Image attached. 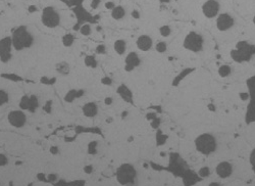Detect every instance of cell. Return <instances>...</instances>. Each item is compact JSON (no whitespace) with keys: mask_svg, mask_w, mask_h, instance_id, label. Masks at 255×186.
I'll return each mask as SVG.
<instances>
[{"mask_svg":"<svg viewBox=\"0 0 255 186\" xmlns=\"http://www.w3.org/2000/svg\"><path fill=\"white\" fill-rule=\"evenodd\" d=\"M41 20L42 24L47 28H56L60 23V17L59 14L56 11L53 7L48 6L45 7L42 11V15H41Z\"/></svg>","mask_w":255,"mask_h":186,"instance_id":"6","label":"cell"},{"mask_svg":"<svg viewBox=\"0 0 255 186\" xmlns=\"http://www.w3.org/2000/svg\"><path fill=\"white\" fill-rule=\"evenodd\" d=\"M253 23H254V24H255V17H253Z\"/></svg>","mask_w":255,"mask_h":186,"instance_id":"48","label":"cell"},{"mask_svg":"<svg viewBox=\"0 0 255 186\" xmlns=\"http://www.w3.org/2000/svg\"><path fill=\"white\" fill-rule=\"evenodd\" d=\"M74 38L71 34H65L62 37V44L65 47H71V45L74 44Z\"/></svg>","mask_w":255,"mask_h":186,"instance_id":"23","label":"cell"},{"mask_svg":"<svg viewBox=\"0 0 255 186\" xmlns=\"http://www.w3.org/2000/svg\"><path fill=\"white\" fill-rule=\"evenodd\" d=\"M96 147H97V142L92 141L89 143L88 145V152L89 153H95L96 152Z\"/></svg>","mask_w":255,"mask_h":186,"instance_id":"30","label":"cell"},{"mask_svg":"<svg viewBox=\"0 0 255 186\" xmlns=\"http://www.w3.org/2000/svg\"><path fill=\"white\" fill-rule=\"evenodd\" d=\"M84 171H85V173H87V174H91V173L93 172V167L92 166H85Z\"/></svg>","mask_w":255,"mask_h":186,"instance_id":"39","label":"cell"},{"mask_svg":"<svg viewBox=\"0 0 255 186\" xmlns=\"http://www.w3.org/2000/svg\"><path fill=\"white\" fill-rule=\"evenodd\" d=\"M80 32L84 36H89L91 34V27H90V25H83L80 29Z\"/></svg>","mask_w":255,"mask_h":186,"instance_id":"27","label":"cell"},{"mask_svg":"<svg viewBox=\"0 0 255 186\" xmlns=\"http://www.w3.org/2000/svg\"><path fill=\"white\" fill-rule=\"evenodd\" d=\"M8 164V159L4 153H0V167H4Z\"/></svg>","mask_w":255,"mask_h":186,"instance_id":"31","label":"cell"},{"mask_svg":"<svg viewBox=\"0 0 255 186\" xmlns=\"http://www.w3.org/2000/svg\"><path fill=\"white\" fill-rule=\"evenodd\" d=\"M232 70H231V67H229L228 64H223V66H221L220 69H218V75H220V77H223V78H226V77H228L229 75L231 74Z\"/></svg>","mask_w":255,"mask_h":186,"instance_id":"24","label":"cell"},{"mask_svg":"<svg viewBox=\"0 0 255 186\" xmlns=\"http://www.w3.org/2000/svg\"><path fill=\"white\" fill-rule=\"evenodd\" d=\"M9 101V95L4 89H0V107H3Z\"/></svg>","mask_w":255,"mask_h":186,"instance_id":"22","label":"cell"},{"mask_svg":"<svg viewBox=\"0 0 255 186\" xmlns=\"http://www.w3.org/2000/svg\"><path fill=\"white\" fill-rule=\"evenodd\" d=\"M125 14H126V11H125V9H123V7L115 6L111 11V17L114 20H120L125 17Z\"/></svg>","mask_w":255,"mask_h":186,"instance_id":"18","label":"cell"},{"mask_svg":"<svg viewBox=\"0 0 255 186\" xmlns=\"http://www.w3.org/2000/svg\"><path fill=\"white\" fill-rule=\"evenodd\" d=\"M117 93L118 94L122 96L123 99H125L127 102H131L132 101V92L130 91V89L128 88L127 86H125V85H122V86H120L117 88Z\"/></svg>","mask_w":255,"mask_h":186,"instance_id":"16","label":"cell"},{"mask_svg":"<svg viewBox=\"0 0 255 186\" xmlns=\"http://www.w3.org/2000/svg\"><path fill=\"white\" fill-rule=\"evenodd\" d=\"M85 64H86V67H88V68H96L97 67V60L95 59V57L93 55H87L86 57H85Z\"/></svg>","mask_w":255,"mask_h":186,"instance_id":"21","label":"cell"},{"mask_svg":"<svg viewBox=\"0 0 255 186\" xmlns=\"http://www.w3.org/2000/svg\"><path fill=\"white\" fill-rule=\"evenodd\" d=\"M55 71L57 72L59 75L68 76V75L71 73V66L68 64V61L61 60L55 64Z\"/></svg>","mask_w":255,"mask_h":186,"instance_id":"15","label":"cell"},{"mask_svg":"<svg viewBox=\"0 0 255 186\" xmlns=\"http://www.w3.org/2000/svg\"><path fill=\"white\" fill-rule=\"evenodd\" d=\"M49 151H50V153L51 154H57L58 152H59V150H58V147L57 146H50V148H49Z\"/></svg>","mask_w":255,"mask_h":186,"instance_id":"36","label":"cell"},{"mask_svg":"<svg viewBox=\"0 0 255 186\" xmlns=\"http://www.w3.org/2000/svg\"><path fill=\"white\" fill-rule=\"evenodd\" d=\"M158 124H159V120H157V119L155 118V119H153V122H152V127H157V126H158Z\"/></svg>","mask_w":255,"mask_h":186,"instance_id":"43","label":"cell"},{"mask_svg":"<svg viewBox=\"0 0 255 186\" xmlns=\"http://www.w3.org/2000/svg\"><path fill=\"white\" fill-rule=\"evenodd\" d=\"M137 47L141 51H148L152 47V39L147 35H142L137 39Z\"/></svg>","mask_w":255,"mask_h":186,"instance_id":"14","label":"cell"},{"mask_svg":"<svg viewBox=\"0 0 255 186\" xmlns=\"http://www.w3.org/2000/svg\"><path fill=\"white\" fill-rule=\"evenodd\" d=\"M104 103L106 105H111L113 103V99L112 97H105L104 98Z\"/></svg>","mask_w":255,"mask_h":186,"instance_id":"40","label":"cell"},{"mask_svg":"<svg viewBox=\"0 0 255 186\" xmlns=\"http://www.w3.org/2000/svg\"><path fill=\"white\" fill-rule=\"evenodd\" d=\"M234 19L228 14H223L216 20V27L220 31H226L233 27Z\"/></svg>","mask_w":255,"mask_h":186,"instance_id":"10","label":"cell"},{"mask_svg":"<svg viewBox=\"0 0 255 186\" xmlns=\"http://www.w3.org/2000/svg\"><path fill=\"white\" fill-rule=\"evenodd\" d=\"M20 108L22 110H30V105H31V101H30V96L29 95H24L22 96L20 100Z\"/></svg>","mask_w":255,"mask_h":186,"instance_id":"19","label":"cell"},{"mask_svg":"<svg viewBox=\"0 0 255 186\" xmlns=\"http://www.w3.org/2000/svg\"><path fill=\"white\" fill-rule=\"evenodd\" d=\"M195 146L200 153L208 156L216 149V140L211 134L204 133L195 139Z\"/></svg>","mask_w":255,"mask_h":186,"instance_id":"2","label":"cell"},{"mask_svg":"<svg viewBox=\"0 0 255 186\" xmlns=\"http://www.w3.org/2000/svg\"><path fill=\"white\" fill-rule=\"evenodd\" d=\"M101 82L105 85H110L111 84V79H109L108 77H104V78L101 80Z\"/></svg>","mask_w":255,"mask_h":186,"instance_id":"41","label":"cell"},{"mask_svg":"<svg viewBox=\"0 0 255 186\" xmlns=\"http://www.w3.org/2000/svg\"><path fill=\"white\" fill-rule=\"evenodd\" d=\"M105 7H106L107 9H113L115 7V5H114V3H113V2H106V3H105Z\"/></svg>","mask_w":255,"mask_h":186,"instance_id":"42","label":"cell"},{"mask_svg":"<svg viewBox=\"0 0 255 186\" xmlns=\"http://www.w3.org/2000/svg\"><path fill=\"white\" fill-rule=\"evenodd\" d=\"M137 171L131 164H123L117 170V180L120 185H131L136 181Z\"/></svg>","mask_w":255,"mask_h":186,"instance_id":"3","label":"cell"},{"mask_svg":"<svg viewBox=\"0 0 255 186\" xmlns=\"http://www.w3.org/2000/svg\"><path fill=\"white\" fill-rule=\"evenodd\" d=\"M105 51H106V49H105V46L103 44H100L96 47V52L99 53V54H103L105 53Z\"/></svg>","mask_w":255,"mask_h":186,"instance_id":"34","label":"cell"},{"mask_svg":"<svg viewBox=\"0 0 255 186\" xmlns=\"http://www.w3.org/2000/svg\"><path fill=\"white\" fill-rule=\"evenodd\" d=\"M250 164H251L252 170H253V172L255 173V148L250 153Z\"/></svg>","mask_w":255,"mask_h":186,"instance_id":"32","label":"cell"},{"mask_svg":"<svg viewBox=\"0 0 255 186\" xmlns=\"http://www.w3.org/2000/svg\"><path fill=\"white\" fill-rule=\"evenodd\" d=\"M7 121L9 125L14 128H23L27 124V115L22 110H14L8 113L7 115Z\"/></svg>","mask_w":255,"mask_h":186,"instance_id":"7","label":"cell"},{"mask_svg":"<svg viewBox=\"0 0 255 186\" xmlns=\"http://www.w3.org/2000/svg\"><path fill=\"white\" fill-rule=\"evenodd\" d=\"M220 10V4L216 0H207L202 5V11L206 17H214L218 14Z\"/></svg>","mask_w":255,"mask_h":186,"instance_id":"9","label":"cell"},{"mask_svg":"<svg viewBox=\"0 0 255 186\" xmlns=\"http://www.w3.org/2000/svg\"><path fill=\"white\" fill-rule=\"evenodd\" d=\"M233 173V167L229 162H221L216 166V174L220 178H228Z\"/></svg>","mask_w":255,"mask_h":186,"instance_id":"12","label":"cell"},{"mask_svg":"<svg viewBox=\"0 0 255 186\" xmlns=\"http://www.w3.org/2000/svg\"><path fill=\"white\" fill-rule=\"evenodd\" d=\"M183 45L187 50H190L192 52H199L203 48V38L196 32H190L185 37Z\"/></svg>","mask_w":255,"mask_h":186,"instance_id":"5","label":"cell"},{"mask_svg":"<svg viewBox=\"0 0 255 186\" xmlns=\"http://www.w3.org/2000/svg\"><path fill=\"white\" fill-rule=\"evenodd\" d=\"M36 9H37V8H36V6H34V5H33V6H30V7H29V11H30V12H35Z\"/></svg>","mask_w":255,"mask_h":186,"instance_id":"45","label":"cell"},{"mask_svg":"<svg viewBox=\"0 0 255 186\" xmlns=\"http://www.w3.org/2000/svg\"><path fill=\"white\" fill-rule=\"evenodd\" d=\"M79 91H76V90H71L66 93L65 97H64V100L66 102H73L77 97H79Z\"/></svg>","mask_w":255,"mask_h":186,"instance_id":"25","label":"cell"},{"mask_svg":"<svg viewBox=\"0 0 255 186\" xmlns=\"http://www.w3.org/2000/svg\"><path fill=\"white\" fill-rule=\"evenodd\" d=\"M125 70L127 72H132L136 67H138L140 64L141 60L139 58L138 54L136 52H130L127 55L126 57V60H125Z\"/></svg>","mask_w":255,"mask_h":186,"instance_id":"11","label":"cell"},{"mask_svg":"<svg viewBox=\"0 0 255 186\" xmlns=\"http://www.w3.org/2000/svg\"><path fill=\"white\" fill-rule=\"evenodd\" d=\"M159 32H160L161 36L167 37V36L171 34V28L168 26H162V27H160V29H159Z\"/></svg>","mask_w":255,"mask_h":186,"instance_id":"29","label":"cell"},{"mask_svg":"<svg viewBox=\"0 0 255 186\" xmlns=\"http://www.w3.org/2000/svg\"><path fill=\"white\" fill-rule=\"evenodd\" d=\"M254 52H255L254 46L249 45L247 42H239L237 44L236 50H233L231 52V56L235 61L241 63V61L249 60Z\"/></svg>","mask_w":255,"mask_h":186,"instance_id":"4","label":"cell"},{"mask_svg":"<svg viewBox=\"0 0 255 186\" xmlns=\"http://www.w3.org/2000/svg\"><path fill=\"white\" fill-rule=\"evenodd\" d=\"M239 96H240V98H241V100H247L249 98V95H248V93L247 92H241L240 94H239Z\"/></svg>","mask_w":255,"mask_h":186,"instance_id":"38","label":"cell"},{"mask_svg":"<svg viewBox=\"0 0 255 186\" xmlns=\"http://www.w3.org/2000/svg\"><path fill=\"white\" fill-rule=\"evenodd\" d=\"M47 180H48L49 182H51V183H52V182H55L56 180H57V175H56V174H49V175L47 176Z\"/></svg>","mask_w":255,"mask_h":186,"instance_id":"35","label":"cell"},{"mask_svg":"<svg viewBox=\"0 0 255 186\" xmlns=\"http://www.w3.org/2000/svg\"><path fill=\"white\" fill-rule=\"evenodd\" d=\"M156 51L157 52H159V53H163V52H165V50H166V48H167V46H166V43L165 42H158L156 44Z\"/></svg>","mask_w":255,"mask_h":186,"instance_id":"28","label":"cell"},{"mask_svg":"<svg viewBox=\"0 0 255 186\" xmlns=\"http://www.w3.org/2000/svg\"><path fill=\"white\" fill-rule=\"evenodd\" d=\"M210 174V170L208 167H203L201 168V169L199 170V172H198V175H199L201 178H206L208 177Z\"/></svg>","mask_w":255,"mask_h":186,"instance_id":"26","label":"cell"},{"mask_svg":"<svg viewBox=\"0 0 255 186\" xmlns=\"http://www.w3.org/2000/svg\"><path fill=\"white\" fill-rule=\"evenodd\" d=\"M12 47L17 51L24 50V49L30 48L34 43V37L28 31L25 26H20L15 29L11 36Z\"/></svg>","mask_w":255,"mask_h":186,"instance_id":"1","label":"cell"},{"mask_svg":"<svg viewBox=\"0 0 255 186\" xmlns=\"http://www.w3.org/2000/svg\"><path fill=\"white\" fill-rule=\"evenodd\" d=\"M132 15H133V17H135V19H139V17H140V14H139V12L137 11V10H134V11L132 12Z\"/></svg>","mask_w":255,"mask_h":186,"instance_id":"44","label":"cell"},{"mask_svg":"<svg viewBox=\"0 0 255 186\" xmlns=\"http://www.w3.org/2000/svg\"><path fill=\"white\" fill-rule=\"evenodd\" d=\"M51 105H52V100H47V102H46L45 105L43 107V110H44L45 113H51Z\"/></svg>","mask_w":255,"mask_h":186,"instance_id":"33","label":"cell"},{"mask_svg":"<svg viewBox=\"0 0 255 186\" xmlns=\"http://www.w3.org/2000/svg\"><path fill=\"white\" fill-rule=\"evenodd\" d=\"M12 41L11 37H4L0 39V60L2 63H8L11 58Z\"/></svg>","mask_w":255,"mask_h":186,"instance_id":"8","label":"cell"},{"mask_svg":"<svg viewBox=\"0 0 255 186\" xmlns=\"http://www.w3.org/2000/svg\"><path fill=\"white\" fill-rule=\"evenodd\" d=\"M209 186H220V185L218 184L217 182H211L210 184H209Z\"/></svg>","mask_w":255,"mask_h":186,"instance_id":"46","label":"cell"},{"mask_svg":"<svg viewBox=\"0 0 255 186\" xmlns=\"http://www.w3.org/2000/svg\"><path fill=\"white\" fill-rule=\"evenodd\" d=\"M99 3H100V0H92L91 2V7L93 9H96L97 7L99 6Z\"/></svg>","mask_w":255,"mask_h":186,"instance_id":"37","label":"cell"},{"mask_svg":"<svg viewBox=\"0 0 255 186\" xmlns=\"http://www.w3.org/2000/svg\"><path fill=\"white\" fill-rule=\"evenodd\" d=\"M113 48H114L115 52H117V54H120V55H123V54L126 52V49H127V44H126V42L123 40L120 39V40H117L114 42V44H113Z\"/></svg>","mask_w":255,"mask_h":186,"instance_id":"17","label":"cell"},{"mask_svg":"<svg viewBox=\"0 0 255 186\" xmlns=\"http://www.w3.org/2000/svg\"><path fill=\"white\" fill-rule=\"evenodd\" d=\"M30 101H31V105H30L29 112L35 113L36 110L39 107V99H38V97L36 96L35 94H32V95H30Z\"/></svg>","mask_w":255,"mask_h":186,"instance_id":"20","label":"cell"},{"mask_svg":"<svg viewBox=\"0 0 255 186\" xmlns=\"http://www.w3.org/2000/svg\"><path fill=\"white\" fill-rule=\"evenodd\" d=\"M82 113L87 118H94L98 113V105L93 101L87 102L82 107Z\"/></svg>","mask_w":255,"mask_h":186,"instance_id":"13","label":"cell"},{"mask_svg":"<svg viewBox=\"0 0 255 186\" xmlns=\"http://www.w3.org/2000/svg\"><path fill=\"white\" fill-rule=\"evenodd\" d=\"M159 1H161V2H168L169 0H159Z\"/></svg>","mask_w":255,"mask_h":186,"instance_id":"47","label":"cell"}]
</instances>
